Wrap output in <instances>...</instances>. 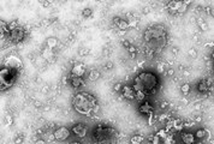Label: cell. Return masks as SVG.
I'll list each match as a JSON object with an SVG mask.
<instances>
[{
  "mask_svg": "<svg viewBox=\"0 0 214 144\" xmlns=\"http://www.w3.org/2000/svg\"><path fill=\"white\" fill-rule=\"evenodd\" d=\"M143 41L147 46L149 57L153 58L154 54L161 50L167 42L166 29L160 24H153L148 27L143 32Z\"/></svg>",
  "mask_w": 214,
  "mask_h": 144,
  "instance_id": "obj_1",
  "label": "cell"
},
{
  "mask_svg": "<svg viewBox=\"0 0 214 144\" xmlns=\"http://www.w3.org/2000/svg\"><path fill=\"white\" fill-rule=\"evenodd\" d=\"M72 106H74V109L78 114L84 115V117H90L95 114L100 108L96 97L85 91H82L75 95L72 100Z\"/></svg>",
  "mask_w": 214,
  "mask_h": 144,
  "instance_id": "obj_2",
  "label": "cell"
},
{
  "mask_svg": "<svg viewBox=\"0 0 214 144\" xmlns=\"http://www.w3.org/2000/svg\"><path fill=\"white\" fill-rule=\"evenodd\" d=\"M159 85V78L150 71H142L134 78V89L142 90L146 94H154Z\"/></svg>",
  "mask_w": 214,
  "mask_h": 144,
  "instance_id": "obj_3",
  "label": "cell"
},
{
  "mask_svg": "<svg viewBox=\"0 0 214 144\" xmlns=\"http://www.w3.org/2000/svg\"><path fill=\"white\" fill-rule=\"evenodd\" d=\"M20 70H17L14 67L4 65L1 66V71H0V81H1V91H5L6 89L12 86L14 82L18 78V72Z\"/></svg>",
  "mask_w": 214,
  "mask_h": 144,
  "instance_id": "obj_4",
  "label": "cell"
},
{
  "mask_svg": "<svg viewBox=\"0 0 214 144\" xmlns=\"http://www.w3.org/2000/svg\"><path fill=\"white\" fill-rule=\"evenodd\" d=\"M116 133V130L113 127H110V126L106 125H99L94 129L93 131V137L96 142H107L110 140Z\"/></svg>",
  "mask_w": 214,
  "mask_h": 144,
  "instance_id": "obj_5",
  "label": "cell"
},
{
  "mask_svg": "<svg viewBox=\"0 0 214 144\" xmlns=\"http://www.w3.org/2000/svg\"><path fill=\"white\" fill-rule=\"evenodd\" d=\"M9 37H10V41H11L12 43H20V42H22V41L24 40V37H25V31H24L23 28L17 27L14 30L10 31Z\"/></svg>",
  "mask_w": 214,
  "mask_h": 144,
  "instance_id": "obj_6",
  "label": "cell"
},
{
  "mask_svg": "<svg viewBox=\"0 0 214 144\" xmlns=\"http://www.w3.org/2000/svg\"><path fill=\"white\" fill-rule=\"evenodd\" d=\"M71 130H72V133H74V135H76V136L80 137V138H84V137L87 136V132H88V129L85 127L83 124H76Z\"/></svg>",
  "mask_w": 214,
  "mask_h": 144,
  "instance_id": "obj_7",
  "label": "cell"
},
{
  "mask_svg": "<svg viewBox=\"0 0 214 144\" xmlns=\"http://www.w3.org/2000/svg\"><path fill=\"white\" fill-rule=\"evenodd\" d=\"M53 133H54V137L57 140H65L70 136V130L66 127H58Z\"/></svg>",
  "mask_w": 214,
  "mask_h": 144,
  "instance_id": "obj_8",
  "label": "cell"
},
{
  "mask_svg": "<svg viewBox=\"0 0 214 144\" xmlns=\"http://www.w3.org/2000/svg\"><path fill=\"white\" fill-rule=\"evenodd\" d=\"M182 5H183V0H172V1L168 3L167 9L172 14H176V13L179 12Z\"/></svg>",
  "mask_w": 214,
  "mask_h": 144,
  "instance_id": "obj_9",
  "label": "cell"
},
{
  "mask_svg": "<svg viewBox=\"0 0 214 144\" xmlns=\"http://www.w3.org/2000/svg\"><path fill=\"white\" fill-rule=\"evenodd\" d=\"M5 64L4 65H7V66H11V67H14V68H17V70H21L22 68V61L17 58V57H14V55H11V57H9L5 61H4Z\"/></svg>",
  "mask_w": 214,
  "mask_h": 144,
  "instance_id": "obj_10",
  "label": "cell"
},
{
  "mask_svg": "<svg viewBox=\"0 0 214 144\" xmlns=\"http://www.w3.org/2000/svg\"><path fill=\"white\" fill-rule=\"evenodd\" d=\"M85 73V66L81 63H77L74 65L72 70H71V75L74 76H78V77H83Z\"/></svg>",
  "mask_w": 214,
  "mask_h": 144,
  "instance_id": "obj_11",
  "label": "cell"
},
{
  "mask_svg": "<svg viewBox=\"0 0 214 144\" xmlns=\"http://www.w3.org/2000/svg\"><path fill=\"white\" fill-rule=\"evenodd\" d=\"M121 94L128 100H135V89L129 86V85H124V88L121 90Z\"/></svg>",
  "mask_w": 214,
  "mask_h": 144,
  "instance_id": "obj_12",
  "label": "cell"
},
{
  "mask_svg": "<svg viewBox=\"0 0 214 144\" xmlns=\"http://www.w3.org/2000/svg\"><path fill=\"white\" fill-rule=\"evenodd\" d=\"M69 81H70V84L72 85L75 89L84 85V81H83V77H78V76H74V75H71L69 77Z\"/></svg>",
  "mask_w": 214,
  "mask_h": 144,
  "instance_id": "obj_13",
  "label": "cell"
},
{
  "mask_svg": "<svg viewBox=\"0 0 214 144\" xmlns=\"http://www.w3.org/2000/svg\"><path fill=\"white\" fill-rule=\"evenodd\" d=\"M138 111H140V113H142V114L148 115V114H150L154 109H153V107L150 106V103H149L148 101H145L143 103H142V104L138 107Z\"/></svg>",
  "mask_w": 214,
  "mask_h": 144,
  "instance_id": "obj_14",
  "label": "cell"
},
{
  "mask_svg": "<svg viewBox=\"0 0 214 144\" xmlns=\"http://www.w3.org/2000/svg\"><path fill=\"white\" fill-rule=\"evenodd\" d=\"M209 86H210L209 81H207V79H202V81H200V82H199V84H197V90H199L200 93L205 94V93H208V91H209Z\"/></svg>",
  "mask_w": 214,
  "mask_h": 144,
  "instance_id": "obj_15",
  "label": "cell"
},
{
  "mask_svg": "<svg viewBox=\"0 0 214 144\" xmlns=\"http://www.w3.org/2000/svg\"><path fill=\"white\" fill-rule=\"evenodd\" d=\"M182 139L185 144H191L195 142V136L190 132H183L182 133Z\"/></svg>",
  "mask_w": 214,
  "mask_h": 144,
  "instance_id": "obj_16",
  "label": "cell"
},
{
  "mask_svg": "<svg viewBox=\"0 0 214 144\" xmlns=\"http://www.w3.org/2000/svg\"><path fill=\"white\" fill-rule=\"evenodd\" d=\"M172 124H173V130L176 131H182L184 129V122L181 119H173Z\"/></svg>",
  "mask_w": 214,
  "mask_h": 144,
  "instance_id": "obj_17",
  "label": "cell"
},
{
  "mask_svg": "<svg viewBox=\"0 0 214 144\" xmlns=\"http://www.w3.org/2000/svg\"><path fill=\"white\" fill-rule=\"evenodd\" d=\"M117 28H118V30H120V31H125V30H128L129 28H130V23H129V21H125V19H120V22L118 23V25H117Z\"/></svg>",
  "mask_w": 214,
  "mask_h": 144,
  "instance_id": "obj_18",
  "label": "cell"
},
{
  "mask_svg": "<svg viewBox=\"0 0 214 144\" xmlns=\"http://www.w3.org/2000/svg\"><path fill=\"white\" fill-rule=\"evenodd\" d=\"M88 78H89V81H92V82L98 81V79L100 78V72H99L98 70H93V71H90V72H89Z\"/></svg>",
  "mask_w": 214,
  "mask_h": 144,
  "instance_id": "obj_19",
  "label": "cell"
},
{
  "mask_svg": "<svg viewBox=\"0 0 214 144\" xmlns=\"http://www.w3.org/2000/svg\"><path fill=\"white\" fill-rule=\"evenodd\" d=\"M146 93L142 90H135V100L137 101H145L146 100Z\"/></svg>",
  "mask_w": 214,
  "mask_h": 144,
  "instance_id": "obj_20",
  "label": "cell"
},
{
  "mask_svg": "<svg viewBox=\"0 0 214 144\" xmlns=\"http://www.w3.org/2000/svg\"><path fill=\"white\" fill-rule=\"evenodd\" d=\"M58 39H56V37H49V39H47V47L48 48H51V49H53V48H56L57 46H58Z\"/></svg>",
  "mask_w": 214,
  "mask_h": 144,
  "instance_id": "obj_21",
  "label": "cell"
},
{
  "mask_svg": "<svg viewBox=\"0 0 214 144\" xmlns=\"http://www.w3.org/2000/svg\"><path fill=\"white\" fill-rule=\"evenodd\" d=\"M145 140V137L143 136H141V135H135L130 138V143L131 144H140Z\"/></svg>",
  "mask_w": 214,
  "mask_h": 144,
  "instance_id": "obj_22",
  "label": "cell"
},
{
  "mask_svg": "<svg viewBox=\"0 0 214 144\" xmlns=\"http://www.w3.org/2000/svg\"><path fill=\"white\" fill-rule=\"evenodd\" d=\"M206 135H209L210 136V133H209V131L207 130V129H200L197 132H196V138H200V139H203L205 137H206Z\"/></svg>",
  "mask_w": 214,
  "mask_h": 144,
  "instance_id": "obj_23",
  "label": "cell"
},
{
  "mask_svg": "<svg viewBox=\"0 0 214 144\" xmlns=\"http://www.w3.org/2000/svg\"><path fill=\"white\" fill-rule=\"evenodd\" d=\"M181 91H182L183 95H188V94L190 93V84H189V83L182 84V86H181Z\"/></svg>",
  "mask_w": 214,
  "mask_h": 144,
  "instance_id": "obj_24",
  "label": "cell"
},
{
  "mask_svg": "<svg viewBox=\"0 0 214 144\" xmlns=\"http://www.w3.org/2000/svg\"><path fill=\"white\" fill-rule=\"evenodd\" d=\"M82 16H83L84 18H90V17H93V10H92V9H84V10L82 11Z\"/></svg>",
  "mask_w": 214,
  "mask_h": 144,
  "instance_id": "obj_25",
  "label": "cell"
},
{
  "mask_svg": "<svg viewBox=\"0 0 214 144\" xmlns=\"http://www.w3.org/2000/svg\"><path fill=\"white\" fill-rule=\"evenodd\" d=\"M156 71L159 72V73H164V72H166V64H164V63L158 64V66H156Z\"/></svg>",
  "mask_w": 214,
  "mask_h": 144,
  "instance_id": "obj_26",
  "label": "cell"
},
{
  "mask_svg": "<svg viewBox=\"0 0 214 144\" xmlns=\"http://www.w3.org/2000/svg\"><path fill=\"white\" fill-rule=\"evenodd\" d=\"M127 49H128V53H129V55H130L131 58H135V57H136L137 50H136V48H135L134 46H130V47L127 48Z\"/></svg>",
  "mask_w": 214,
  "mask_h": 144,
  "instance_id": "obj_27",
  "label": "cell"
},
{
  "mask_svg": "<svg viewBox=\"0 0 214 144\" xmlns=\"http://www.w3.org/2000/svg\"><path fill=\"white\" fill-rule=\"evenodd\" d=\"M123 88H124V85H123L121 83H116V84L113 85V90H114L116 93H121Z\"/></svg>",
  "mask_w": 214,
  "mask_h": 144,
  "instance_id": "obj_28",
  "label": "cell"
},
{
  "mask_svg": "<svg viewBox=\"0 0 214 144\" xmlns=\"http://www.w3.org/2000/svg\"><path fill=\"white\" fill-rule=\"evenodd\" d=\"M17 27H18V24H17V22H16V21H12V22H9V23H7L9 31H12V30H14Z\"/></svg>",
  "mask_w": 214,
  "mask_h": 144,
  "instance_id": "obj_29",
  "label": "cell"
},
{
  "mask_svg": "<svg viewBox=\"0 0 214 144\" xmlns=\"http://www.w3.org/2000/svg\"><path fill=\"white\" fill-rule=\"evenodd\" d=\"M78 53H80L81 57H85V55H88V54H89V49L85 48V47H82V48L78 49Z\"/></svg>",
  "mask_w": 214,
  "mask_h": 144,
  "instance_id": "obj_30",
  "label": "cell"
},
{
  "mask_svg": "<svg viewBox=\"0 0 214 144\" xmlns=\"http://www.w3.org/2000/svg\"><path fill=\"white\" fill-rule=\"evenodd\" d=\"M156 135H158L160 138H161V139H165V138L167 137V135H168V133L166 132V130H165V129H163V130H159V132H158Z\"/></svg>",
  "mask_w": 214,
  "mask_h": 144,
  "instance_id": "obj_31",
  "label": "cell"
},
{
  "mask_svg": "<svg viewBox=\"0 0 214 144\" xmlns=\"http://www.w3.org/2000/svg\"><path fill=\"white\" fill-rule=\"evenodd\" d=\"M200 28H201V30H202V31L208 30V25H207V23H206V22H203V21H200Z\"/></svg>",
  "mask_w": 214,
  "mask_h": 144,
  "instance_id": "obj_32",
  "label": "cell"
},
{
  "mask_svg": "<svg viewBox=\"0 0 214 144\" xmlns=\"http://www.w3.org/2000/svg\"><path fill=\"white\" fill-rule=\"evenodd\" d=\"M189 57H190V58H196V57H197V52H196V49L191 48V49L189 50Z\"/></svg>",
  "mask_w": 214,
  "mask_h": 144,
  "instance_id": "obj_33",
  "label": "cell"
},
{
  "mask_svg": "<svg viewBox=\"0 0 214 144\" xmlns=\"http://www.w3.org/2000/svg\"><path fill=\"white\" fill-rule=\"evenodd\" d=\"M168 106H170V103H168V101H166V100L160 103V107H161V109H166V108H168Z\"/></svg>",
  "mask_w": 214,
  "mask_h": 144,
  "instance_id": "obj_34",
  "label": "cell"
},
{
  "mask_svg": "<svg viewBox=\"0 0 214 144\" xmlns=\"http://www.w3.org/2000/svg\"><path fill=\"white\" fill-rule=\"evenodd\" d=\"M105 68H106V70H112V68H113V63H112V61H107V63L105 64Z\"/></svg>",
  "mask_w": 214,
  "mask_h": 144,
  "instance_id": "obj_35",
  "label": "cell"
},
{
  "mask_svg": "<svg viewBox=\"0 0 214 144\" xmlns=\"http://www.w3.org/2000/svg\"><path fill=\"white\" fill-rule=\"evenodd\" d=\"M167 118H168V117H167V114H161V115H159V117H158V121H165Z\"/></svg>",
  "mask_w": 214,
  "mask_h": 144,
  "instance_id": "obj_36",
  "label": "cell"
},
{
  "mask_svg": "<svg viewBox=\"0 0 214 144\" xmlns=\"http://www.w3.org/2000/svg\"><path fill=\"white\" fill-rule=\"evenodd\" d=\"M120 19H121V18H120V17H114V18H113V19H112V23H113V24H114V25L117 27V25H118V23L120 22Z\"/></svg>",
  "mask_w": 214,
  "mask_h": 144,
  "instance_id": "obj_37",
  "label": "cell"
},
{
  "mask_svg": "<svg viewBox=\"0 0 214 144\" xmlns=\"http://www.w3.org/2000/svg\"><path fill=\"white\" fill-rule=\"evenodd\" d=\"M166 75H167L168 77H173V75H174V70H173V68H168V70L166 71Z\"/></svg>",
  "mask_w": 214,
  "mask_h": 144,
  "instance_id": "obj_38",
  "label": "cell"
},
{
  "mask_svg": "<svg viewBox=\"0 0 214 144\" xmlns=\"http://www.w3.org/2000/svg\"><path fill=\"white\" fill-rule=\"evenodd\" d=\"M49 5H51L49 0H43V1H42V6L43 7H49Z\"/></svg>",
  "mask_w": 214,
  "mask_h": 144,
  "instance_id": "obj_39",
  "label": "cell"
},
{
  "mask_svg": "<svg viewBox=\"0 0 214 144\" xmlns=\"http://www.w3.org/2000/svg\"><path fill=\"white\" fill-rule=\"evenodd\" d=\"M41 91H42L43 94H47V93L49 91V86H48V85H45V86L41 89Z\"/></svg>",
  "mask_w": 214,
  "mask_h": 144,
  "instance_id": "obj_40",
  "label": "cell"
},
{
  "mask_svg": "<svg viewBox=\"0 0 214 144\" xmlns=\"http://www.w3.org/2000/svg\"><path fill=\"white\" fill-rule=\"evenodd\" d=\"M123 46L125 47V48H129V47H130L131 45H130V42H129L128 40H124V41H123Z\"/></svg>",
  "mask_w": 214,
  "mask_h": 144,
  "instance_id": "obj_41",
  "label": "cell"
},
{
  "mask_svg": "<svg viewBox=\"0 0 214 144\" xmlns=\"http://www.w3.org/2000/svg\"><path fill=\"white\" fill-rule=\"evenodd\" d=\"M67 81H69V77H66V76H65V77H63L61 84H63V85H66V84H67Z\"/></svg>",
  "mask_w": 214,
  "mask_h": 144,
  "instance_id": "obj_42",
  "label": "cell"
},
{
  "mask_svg": "<svg viewBox=\"0 0 214 144\" xmlns=\"http://www.w3.org/2000/svg\"><path fill=\"white\" fill-rule=\"evenodd\" d=\"M11 122H12V121H11V117L7 115V117H6V125H11Z\"/></svg>",
  "mask_w": 214,
  "mask_h": 144,
  "instance_id": "obj_43",
  "label": "cell"
},
{
  "mask_svg": "<svg viewBox=\"0 0 214 144\" xmlns=\"http://www.w3.org/2000/svg\"><path fill=\"white\" fill-rule=\"evenodd\" d=\"M34 106L39 108V107H41V106H42V103H40L39 101H35V102H34Z\"/></svg>",
  "mask_w": 214,
  "mask_h": 144,
  "instance_id": "obj_44",
  "label": "cell"
},
{
  "mask_svg": "<svg viewBox=\"0 0 214 144\" xmlns=\"http://www.w3.org/2000/svg\"><path fill=\"white\" fill-rule=\"evenodd\" d=\"M21 142H23V137H18V138H16V140H14V143H21Z\"/></svg>",
  "mask_w": 214,
  "mask_h": 144,
  "instance_id": "obj_45",
  "label": "cell"
},
{
  "mask_svg": "<svg viewBox=\"0 0 214 144\" xmlns=\"http://www.w3.org/2000/svg\"><path fill=\"white\" fill-rule=\"evenodd\" d=\"M201 119H202L201 117H196V118H195V121H196V122H201V121H202Z\"/></svg>",
  "mask_w": 214,
  "mask_h": 144,
  "instance_id": "obj_46",
  "label": "cell"
},
{
  "mask_svg": "<svg viewBox=\"0 0 214 144\" xmlns=\"http://www.w3.org/2000/svg\"><path fill=\"white\" fill-rule=\"evenodd\" d=\"M149 11H150L149 7H145V9H143V13H149Z\"/></svg>",
  "mask_w": 214,
  "mask_h": 144,
  "instance_id": "obj_47",
  "label": "cell"
},
{
  "mask_svg": "<svg viewBox=\"0 0 214 144\" xmlns=\"http://www.w3.org/2000/svg\"><path fill=\"white\" fill-rule=\"evenodd\" d=\"M212 59L214 60V50H213V53H212Z\"/></svg>",
  "mask_w": 214,
  "mask_h": 144,
  "instance_id": "obj_48",
  "label": "cell"
},
{
  "mask_svg": "<svg viewBox=\"0 0 214 144\" xmlns=\"http://www.w3.org/2000/svg\"><path fill=\"white\" fill-rule=\"evenodd\" d=\"M60 1H63V3H64V1H67V0H60Z\"/></svg>",
  "mask_w": 214,
  "mask_h": 144,
  "instance_id": "obj_49",
  "label": "cell"
},
{
  "mask_svg": "<svg viewBox=\"0 0 214 144\" xmlns=\"http://www.w3.org/2000/svg\"><path fill=\"white\" fill-rule=\"evenodd\" d=\"M213 72H214V66H213Z\"/></svg>",
  "mask_w": 214,
  "mask_h": 144,
  "instance_id": "obj_50",
  "label": "cell"
}]
</instances>
